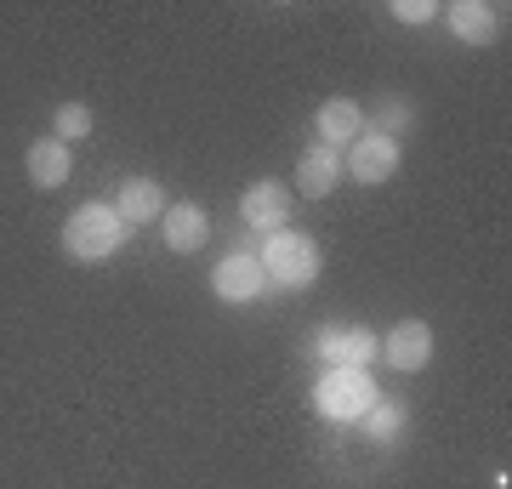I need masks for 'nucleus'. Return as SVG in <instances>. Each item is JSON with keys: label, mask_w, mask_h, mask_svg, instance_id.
Returning a JSON list of instances; mask_svg holds the SVG:
<instances>
[{"label": "nucleus", "mask_w": 512, "mask_h": 489, "mask_svg": "<svg viewBox=\"0 0 512 489\" xmlns=\"http://www.w3.org/2000/svg\"><path fill=\"white\" fill-rule=\"evenodd\" d=\"M262 290H268V273H262V262H256V256H222L217 268H211V296H217V302H228V308H234V302H256V296H262Z\"/></svg>", "instance_id": "obj_7"}, {"label": "nucleus", "mask_w": 512, "mask_h": 489, "mask_svg": "<svg viewBox=\"0 0 512 489\" xmlns=\"http://www.w3.org/2000/svg\"><path fill=\"white\" fill-rule=\"evenodd\" d=\"M365 126H382V137H404V131H410V103L387 97L382 109H376V120H365Z\"/></svg>", "instance_id": "obj_17"}, {"label": "nucleus", "mask_w": 512, "mask_h": 489, "mask_svg": "<svg viewBox=\"0 0 512 489\" xmlns=\"http://www.w3.org/2000/svg\"><path fill=\"white\" fill-rule=\"evenodd\" d=\"M92 126H97L92 103H57V114H52V137L57 143H80V137H92Z\"/></svg>", "instance_id": "obj_16"}, {"label": "nucleus", "mask_w": 512, "mask_h": 489, "mask_svg": "<svg viewBox=\"0 0 512 489\" xmlns=\"http://www.w3.org/2000/svg\"><path fill=\"white\" fill-rule=\"evenodd\" d=\"M313 131H319V148H336V154H342V148L365 131V109H359L353 97H325L319 114H313Z\"/></svg>", "instance_id": "obj_10"}, {"label": "nucleus", "mask_w": 512, "mask_h": 489, "mask_svg": "<svg viewBox=\"0 0 512 489\" xmlns=\"http://www.w3.org/2000/svg\"><path fill=\"white\" fill-rule=\"evenodd\" d=\"M376 399H382V393H376L370 370H325L319 387H313V410L325 421H359Z\"/></svg>", "instance_id": "obj_3"}, {"label": "nucleus", "mask_w": 512, "mask_h": 489, "mask_svg": "<svg viewBox=\"0 0 512 489\" xmlns=\"http://www.w3.org/2000/svg\"><path fill=\"white\" fill-rule=\"evenodd\" d=\"M239 217H245V228H256V234H274V228H285V217H291V188L274 177L251 182L245 194H239Z\"/></svg>", "instance_id": "obj_8"}, {"label": "nucleus", "mask_w": 512, "mask_h": 489, "mask_svg": "<svg viewBox=\"0 0 512 489\" xmlns=\"http://www.w3.org/2000/svg\"><path fill=\"white\" fill-rule=\"evenodd\" d=\"M376 359H382L387 370H399V376L427 370V364H433V325H427V319H399L387 336H376Z\"/></svg>", "instance_id": "obj_5"}, {"label": "nucleus", "mask_w": 512, "mask_h": 489, "mask_svg": "<svg viewBox=\"0 0 512 489\" xmlns=\"http://www.w3.org/2000/svg\"><path fill=\"white\" fill-rule=\"evenodd\" d=\"M336 182H342V154L336 148H302V160H296V188L308 194V200H325L336 194Z\"/></svg>", "instance_id": "obj_14"}, {"label": "nucleus", "mask_w": 512, "mask_h": 489, "mask_svg": "<svg viewBox=\"0 0 512 489\" xmlns=\"http://www.w3.org/2000/svg\"><path fill=\"white\" fill-rule=\"evenodd\" d=\"M160 234H165V251L194 256V251H205V239H211V217H205V205H194V200L165 205Z\"/></svg>", "instance_id": "obj_9"}, {"label": "nucleus", "mask_w": 512, "mask_h": 489, "mask_svg": "<svg viewBox=\"0 0 512 489\" xmlns=\"http://www.w3.org/2000/svg\"><path fill=\"white\" fill-rule=\"evenodd\" d=\"M23 171H29V182L35 188H63V182L74 177V154L69 143H57V137H40V143H29V154H23Z\"/></svg>", "instance_id": "obj_13"}, {"label": "nucleus", "mask_w": 512, "mask_h": 489, "mask_svg": "<svg viewBox=\"0 0 512 489\" xmlns=\"http://www.w3.org/2000/svg\"><path fill=\"white\" fill-rule=\"evenodd\" d=\"M444 23H450V35L461 46H490L501 35V12L490 0H456V6H444Z\"/></svg>", "instance_id": "obj_11"}, {"label": "nucleus", "mask_w": 512, "mask_h": 489, "mask_svg": "<svg viewBox=\"0 0 512 489\" xmlns=\"http://www.w3.org/2000/svg\"><path fill=\"white\" fill-rule=\"evenodd\" d=\"M256 262L268 273V285H279V290H308L319 279V268H325L313 234H302V228H274V234L262 239Z\"/></svg>", "instance_id": "obj_2"}, {"label": "nucleus", "mask_w": 512, "mask_h": 489, "mask_svg": "<svg viewBox=\"0 0 512 489\" xmlns=\"http://www.w3.org/2000/svg\"><path fill=\"white\" fill-rule=\"evenodd\" d=\"M313 353H319L330 370H370V359H376V330H365V325H319Z\"/></svg>", "instance_id": "obj_6"}, {"label": "nucleus", "mask_w": 512, "mask_h": 489, "mask_svg": "<svg viewBox=\"0 0 512 489\" xmlns=\"http://www.w3.org/2000/svg\"><path fill=\"white\" fill-rule=\"evenodd\" d=\"M114 211H120V222L126 228H143V222H160L165 217V188L154 177H126L120 182V194H114Z\"/></svg>", "instance_id": "obj_12"}, {"label": "nucleus", "mask_w": 512, "mask_h": 489, "mask_svg": "<svg viewBox=\"0 0 512 489\" xmlns=\"http://www.w3.org/2000/svg\"><path fill=\"white\" fill-rule=\"evenodd\" d=\"M399 160H404V143H399V137H382V131L365 126L348 148H342V177L365 182V188H382V182L399 171Z\"/></svg>", "instance_id": "obj_4"}, {"label": "nucleus", "mask_w": 512, "mask_h": 489, "mask_svg": "<svg viewBox=\"0 0 512 489\" xmlns=\"http://www.w3.org/2000/svg\"><path fill=\"white\" fill-rule=\"evenodd\" d=\"M359 421H365L370 444H399V433L410 427V410H404L399 399H376V404H370V410H365Z\"/></svg>", "instance_id": "obj_15"}, {"label": "nucleus", "mask_w": 512, "mask_h": 489, "mask_svg": "<svg viewBox=\"0 0 512 489\" xmlns=\"http://www.w3.org/2000/svg\"><path fill=\"white\" fill-rule=\"evenodd\" d=\"M126 222H120V211L103 200H86L74 205L69 217H63V251L74 256V262H109L120 245H126Z\"/></svg>", "instance_id": "obj_1"}, {"label": "nucleus", "mask_w": 512, "mask_h": 489, "mask_svg": "<svg viewBox=\"0 0 512 489\" xmlns=\"http://www.w3.org/2000/svg\"><path fill=\"white\" fill-rule=\"evenodd\" d=\"M393 18L410 23V29H421V23L439 18V6H433V0H393Z\"/></svg>", "instance_id": "obj_18"}]
</instances>
